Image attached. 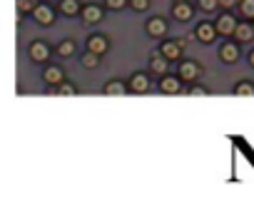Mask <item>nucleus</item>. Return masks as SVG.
<instances>
[{
	"mask_svg": "<svg viewBox=\"0 0 254 209\" xmlns=\"http://www.w3.org/2000/svg\"><path fill=\"white\" fill-rule=\"evenodd\" d=\"M234 38H237L239 45H242V43H252V40H254V25H249V23H239L237 30H234Z\"/></svg>",
	"mask_w": 254,
	"mask_h": 209,
	"instance_id": "14",
	"label": "nucleus"
},
{
	"mask_svg": "<svg viewBox=\"0 0 254 209\" xmlns=\"http://www.w3.org/2000/svg\"><path fill=\"white\" fill-rule=\"evenodd\" d=\"M43 80H45L48 85H60V82L65 80V72H63V67H60V65H50V67H45Z\"/></svg>",
	"mask_w": 254,
	"mask_h": 209,
	"instance_id": "13",
	"label": "nucleus"
},
{
	"mask_svg": "<svg viewBox=\"0 0 254 209\" xmlns=\"http://www.w3.org/2000/svg\"><path fill=\"white\" fill-rule=\"evenodd\" d=\"M160 52H162L167 60H180V57H182V43H180V40H165L162 48H160Z\"/></svg>",
	"mask_w": 254,
	"mask_h": 209,
	"instance_id": "9",
	"label": "nucleus"
},
{
	"mask_svg": "<svg viewBox=\"0 0 254 209\" xmlns=\"http://www.w3.org/2000/svg\"><path fill=\"white\" fill-rule=\"evenodd\" d=\"M58 52H60L63 57H70V55L75 52V43H72V40H63L60 48H58Z\"/></svg>",
	"mask_w": 254,
	"mask_h": 209,
	"instance_id": "22",
	"label": "nucleus"
},
{
	"mask_svg": "<svg viewBox=\"0 0 254 209\" xmlns=\"http://www.w3.org/2000/svg\"><path fill=\"white\" fill-rule=\"evenodd\" d=\"M239 0H219V8H234Z\"/></svg>",
	"mask_w": 254,
	"mask_h": 209,
	"instance_id": "29",
	"label": "nucleus"
},
{
	"mask_svg": "<svg viewBox=\"0 0 254 209\" xmlns=\"http://www.w3.org/2000/svg\"><path fill=\"white\" fill-rule=\"evenodd\" d=\"M18 10L20 13H33L35 10V0H18Z\"/></svg>",
	"mask_w": 254,
	"mask_h": 209,
	"instance_id": "25",
	"label": "nucleus"
},
{
	"mask_svg": "<svg viewBox=\"0 0 254 209\" xmlns=\"http://www.w3.org/2000/svg\"><path fill=\"white\" fill-rule=\"evenodd\" d=\"M160 87H162V92H167V95H177L180 92V77H162V82H160Z\"/></svg>",
	"mask_w": 254,
	"mask_h": 209,
	"instance_id": "18",
	"label": "nucleus"
},
{
	"mask_svg": "<svg viewBox=\"0 0 254 209\" xmlns=\"http://www.w3.org/2000/svg\"><path fill=\"white\" fill-rule=\"evenodd\" d=\"M167 62H170V60H167L162 52H157V55L150 57V70H152L157 77H165V75H167Z\"/></svg>",
	"mask_w": 254,
	"mask_h": 209,
	"instance_id": "12",
	"label": "nucleus"
},
{
	"mask_svg": "<svg viewBox=\"0 0 254 209\" xmlns=\"http://www.w3.org/2000/svg\"><path fill=\"white\" fill-rule=\"evenodd\" d=\"M252 25H254V23H252Z\"/></svg>",
	"mask_w": 254,
	"mask_h": 209,
	"instance_id": "32",
	"label": "nucleus"
},
{
	"mask_svg": "<svg viewBox=\"0 0 254 209\" xmlns=\"http://www.w3.org/2000/svg\"><path fill=\"white\" fill-rule=\"evenodd\" d=\"M199 8H202L204 13H212V10L219 8V0H199Z\"/></svg>",
	"mask_w": 254,
	"mask_h": 209,
	"instance_id": "23",
	"label": "nucleus"
},
{
	"mask_svg": "<svg viewBox=\"0 0 254 209\" xmlns=\"http://www.w3.org/2000/svg\"><path fill=\"white\" fill-rule=\"evenodd\" d=\"M202 75V67L197 65V62H192V60H185V62H180V72H177V77L180 80H185V82H192V80H197Z\"/></svg>",
	"mask_w": 254,
	"mask_h": 209,
	"instance_id": "1",
	"label": "nucleus"
},
{
	"mask_svg": "<svg viewBox=\"0 0 254 209\" xmlns=\"http://www.w3.org/2000/svg\"><path fill=\"white\" fill-rule=\"evenodd\" d=\"M33 18H35V23H40V25H50V23L55 20V10H53V5L40 3V5H35Z\"/></svg>",
	"mask_w": 254,
	"mask_h": 209,
	"instance_id": "4",
	"label": "nucleus"
},
{
	"mask_svg": "<svg viewBox=\"0 0 254 209\" xmlns=\"http://www.w3.org/2000/svg\"><path fill=\"white\" fill-rule=\"evenodd\" d=\"M147 35L150 38H165L167 35V20L165 18H152V20H147Z\"/></svg>",
	"mask_w": 254,
	"mask_h": 209,
	"instance_id": "7",
	"label": "nucleus"
},
{
	"mask_svg": "<svg viewBox=\"0 0 254 209\" xmlns=\"http://www.w3.org/2000/svg\"><path fill=\"white\" fill-rule=\"evenodd\" d=\"M219 60L227 62V65L237 62V60H239V43H224V45L219 48Z\"/></svg>",
	"mask_w": 254,
	"mask_h": 209,
	"instance_id": "6",
	"label": "nucleus"
},
{
	"mask_svg": "<svg viewBox=\"0 0 254 209\" xmlns=\"http://www.w3.org/2000/svg\"><path fill=\"white\" fill-rule=\"evenodd\" d=\"M30 57L35 60V62H45L48 57H50V45L48 43H43V40H35L33 45H30Z\"/></svg>",
	"mask_w": 254,
	"mask_h": 209,
	"instance_id": "8",
	"label": "nucleus"
},
{
	"mask_svg": "<svg viewBox=\"0 0 254 209\" xmlns=\"http://www.w3.org/2000/svg\"><path fill=\"white\" fill-rule=\"evenodd\" d=\"M190 95H192V97H204L207 90H204V87H194V90H190Z\"/></svg>",
	"mask_w": 254,
	"mask_h": 209,
	"instance_id": "28",
	"label": "nucleus"
},
{
	"mask_svg": "<svg viewBox=\"0 0 254 209\" xmlns=\"http://www.w3.org/2000/svg\"><path fill=\"white\" fill-rule=\"evenodd\" d=\"M58 87H60V90H58L60 95H77V90H75V87H72L70 82H60Z\"/></svg>",
	"mask_w": 254,
	"mask_h": 209,
	"instance_id": "26",
	"label": "nucleus"
},
{
	"mask_svg": "<svg viewBox=\"0 0 254 209\" xmlns=\"http://www.w3.org/2000/svg\"><path fill=\"white\" fill-rule=\"evenodd\" d=\"M217 30H219V35H234V30H237V18L232 15V13H224V15H219L217 18Z\"/></svg>",
	"mask_w": 254,
	"mask_h": 209,
	"instance_id": "3",
	"label": "nucleus"
},
{
	"mask_svg": "<svg viewBox=\"0 0 254 209\" xmlns=\"http://www.w3.org/2000/svg\"><path fill=\"white\" fill-rule=\"evenodd\" d=\"M87 50H92V52H97V55H105V52L110 50V43H107L105 35H90V40H87Z\"/></svg>",
	"mask_w": 254,
	"mask_h": 209,
	"instance_id": "11",
	"label": "nucleus"
},
{
	"mask_svg": "<svg viewBox=\"0 0 254 209\" xmlns=\"http://www.w3.org/2000/svg\"><path fill=\"white\" fill-rule=\"evenodd\" d=\"M175 3H185V0H175Z\"/></svg>",
	"mask_w": 254,
	"mask_h": 209,
	"instance_id": "31",
	"label": "nucleus"
},
{
	"mask_svg": "<svg viewBox=\"0 0 254 209\" xmlns=\"http://www.w3.org/2000/svg\"><path fill=\"white\" fill-rule=\"evenodd\" d=\"M130 5H132V10L145 13V10H150V0H130Z\"/></svg>",
	"mask_w": 254,
	"mask_h": 209,
	"instance_id": "24",
	"label": "nucleus"
},
{
	"mask_svg": "<svg viewBox=\"0 0 254 209\" xmlns=\"http://www.w3.org/2000/svg\"><path fill=\"white\" fill-rule=\"evenodd\" d=\"M127 90H130V85H125L122 80H110L107 85H105V95H127Z\"/></svg>",
	"mask_w": 254,
	"mask_h": 209,
	"instance_id": "16",
	"label": "nucleus"
},
{
	"mask_svg": "<svg viewBox=\"0 0 254 209\" xmlns=\"http://www.w3.org/2000/svg\"><path fill=\"white\" fill-rule=\"evenodd\" d=\"M217 25H212V23H199L197 28H194V35H197V40L199 43H212L214 38H217Z\"/></svg>",
	"mask_w": 254,
	"mask_h": 209,
	"instance_id": "5",
	"label": "nucleus"
},
{
	"mask_svg": "<svg viewBox=\"0 0 254 209\" xmlns=\"http://www.w3.org/2000/svg\"><path fill=\"white\" fill-rule=\"evenodd\" d=\"M192 15H194V8L187 3H175V8H172V18L175 20H180V23H187V20H192Z\"/></svg>",
	"mask_w": 254,
	"mask_h": 209,
	"instance_id": "10",
	"label": "nucleus"
},
{
	"mask_svg": "<svg viewBox=\"0 0 254 209\" xmlns=\"http://www.w3.org/2000/svg\"><path fill=\"white\" fill-rule=\"evenodd\" d=\"M127 5V0H107V8L110 10H122Z\"/></svg>",
	"mask_w": 254,
	"mask_h": 209,
	"instance_id": "27",
	"label": "nucleus"
},
{
	"mask_svg": "<svg viewBox=\"0 0 254 209\" xmlns=\"http://www.w3.org/2000/svg\"><path fill=\"white\" fill-rule=\"evenodd\" d=\"M80 15H82V20H85L87 25H95V23H100V20L105 18V10H102L100 5H95V3H87V5H82Z\"/></svg>",
	"mask_w": 254,
	"mask_h": 209,
	"instance_id": "2",
	"label": "nucleus"
},
{
	"mask_svg": "<svg viewBox=\"0 0 254 209\" xmlns=\"http://www.w3.org/2000/svg\"><path fill=\"white\" fill-rule=\"evenodd\" d=\"M249 62H252V67H254V50H252V55H249Z\"/></svg>",
	"mask_w": 254,
	"mask_h": 209,
	"instance_id": "30",
	"label": "nucleus"
},
{
	"mask_svg": "<svg viewBox=\"0 0 254 209\" xmlns=\"http://www.w3.org/2000/svg\"><path fill=\"white\" fill-rule=\"evenodd\" d=\"M100 57H102V55L87 50V52L82 55V67H97V65H100Z\"/></svg>",
	"mask_w": 254,
	"mask_h": 209,
	"instance_id": "20",
	"label": "nucleus"
},
{
	"mask_svg": "<svg viewBox=\"0 0 254 209\" xmlns=\"http://www.w3.org/2000/svg\"><path fill=\"white\" fill-rule=\"evenodd\" d=\"M234 95H237V97H239V95L252 97V95H254V85H252V82H239V85L234 87Z\"/></svg>",
	"mask_w": 254,
	"mask_h": 209,
	"instance_id": "21",
	"label": "nucleus"
},
{
	"mask_svg": "<svg viewBox=\"0 0 254 209\" xmlns=\"http://www.w3.org/2000/svg\"><path fill=\"white\" fill-rule=\"evenodd\" d=\"M130 90H132V92H137V95L147 92V90H150V80H147V75L135 72V75H132V80H130Z\"/></svg>",
	"mask_w": 254,
	"mask_h": 209,
	"instance_id": "15",
	"label": "nucleus"
},
{
	"mask_svg": "<svg viewBox=\"0 0 254 209\" xmlns=\"http://www.w3.org/2000/svg\"><path fill=\"white\" fill-rule=\"evenodd\" d=\"M239 13L247 20H254V0H239Z\"/></svg>",
	"mask_w": 254,
	"mask_h": 209,
	"instance_id": "19",
	"label": "nucleus"
},
{
	"mask_svg": "<svg viewBox=\"0 0 254 209\" xmlns=\"http://www.w3.org/2000/svg\"><path fill=\"white\" fill-rule=\"evenodd\" d=\"M80 10H82V8H80L77 0H60V13H63V15L72 18V15H77Z\"/></svg>",
	"mask_w": 254,
	"mask_h": 209,
	"instance_id": "17",
	"label": "nucleus"
}]
</instances>
